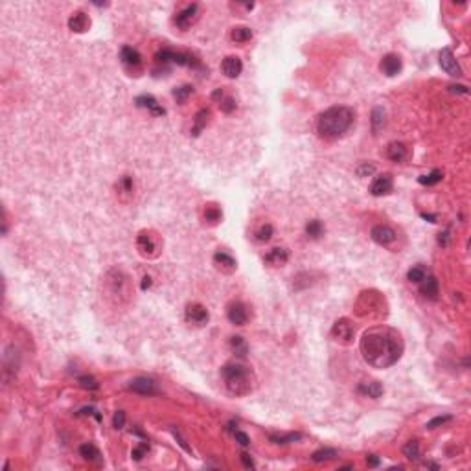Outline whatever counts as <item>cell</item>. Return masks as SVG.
Instances as JSON below:
<instances>
[{
  "label": "cell",
  "mask_w": 471,
  "mask_h": 471,
  "mask_svg": "<svg viewBox=\"0 0 471 471\" xmlns=\"http://www.w3.org/2000/svg\"><path fill=\"white\" fill-rule=\"evenodd\" d=\"M442 177H444V173H442L440 169H434V171H431L429 175H423V177H419L418 181H419V184H425V186H432V184H438V182L442 181Z\"/></svg>",
  "instance_id": "obj_33"
},
{
  "label": "cell",
  "mask_w": 471,
  "mask_h": 471,
  "mask_svg": "<svg viewBox=\"0 0 471 471\" xmlns=\"http://www.w3.org/2000/svg\"><path fill=\"white\" fill-rule=\"evenodd\" d=\"M295 440H300L298 432H289V434H282V436H271V442H274V444H289V442H295Z\"/></svg>",
  "instance_id": "obj_39"
},
{
  "label": "cell",
  "mask_w": 471,
  "mask_h": 471,
  "mask_svg": "<svg viewBox=\"0 0 471 471\" xmlns=\"http://www.w3.org/2000/svg\"><path fill=\"white\" fill-rule=\"evenodd\" d=\"M79 455L87 460V462H98L100 460V449H98L94 444H83L79 447Z\"/></svg>",
  "instance_id": "obj_26"
},
{
  "label": "cell",
  "mask_w": 471,
  "mask_h": 471,
  "mask_svg": "<svg viewBox=\"0 0 471 471\" xmlns=\"http://www.w3.org/2000/svg\"><path fill=\"white\" fill-rule=\"evenodd\" d=\"M197 20H199V6L197 4H190L175 15V24L181 30H188L190 26H194Z\"/></svg>",
  "instance_id": "obj_8"
},
{
  "label": "cell",
  "mask_w": 471,
  "mask_h": 471,
  "mask_svg": "<svg viewBox=\"0 0 471 471\" xmlns=\"http://www.w3.org/2000/svg\"><path fill=\"white\" fill-rule=\"evenodd\" d=\"M205 219H207L208 223H212V225L219 223V221H221V210L215 207V205H208V207L205 208Z\"/></svg>",
  "instance_id": "obj_34"
},
{
  "label": "cell",
  "mask_w": 471,
  "mask_h": 471,
  "mask_svg": "<svg viewBox=\"0 0 471 471\" xmlns=\"http://www.w3.org/2000/svg\"><path fill=\"white\" fill-rule=\"evenodd\" d=\"M148 451H149V444H140L131 451V457H133V460H142V458L148 455Z\"/></svg>",
  "instance_id": "obj_40"
},
{
  "label": "cell",
  "mask_w": 471,
  "mask_h": 471,
  "mask_svg": "<svg viewBox=\"0 0 471 471\" xmlns=\"http://www.w3.org/2000/svg\"><path fill=\"white\" fill-rule=\"evenodd\" d=\"M322 232H324V226L318 219H313L306 225V234H308V238L318 239L320 236H322Z\"/></svg>",
  "instance_id": "obj_31"
},
{
  "label": "cell",
  "mask_w": 471,
  "mask_h": 471,
  "mask_svg": "<svg viewBox=\"0 0 471 471\" xmlns=\"http://www.w3.org/2000/svg\"><path fill=\"white\" fill-rule=\"evenodd\" d=\"M370 238L374 239L377 245L388 247V245H392L394 241H396V238H398V236H396V232H394L390 226H387V225H375L374 228L370 230Z\"/></svg>",
  "instance_id": "obj_10"
},
{
  "label": "cell",
  "mask_w": 471,
  "mask_h": 471,
  "mask_svg": "<svg viewBox=\"0 0 471 471\" xmlns=\"http://www.w3.org/2000/svg\"><path fill=\"white\" fill-rule=\"evenodd\" d=\"M438 63L440 66H442V70H445L449 76H453V78H460V76H462V68L458 65V61L457 57H455L451 48H442V50H440Z\"/></svg>",
  "instance_id": "obj_7"
},
{
  "label": "cell",
  "mask_w": 471,
  "mask_h": 471,
  "mask_svg": "<svg viewBox=\"0 0 471 471\" xmlns=\"http://www.w3.org/2000/svg\"><path fill=\"white\" fill-rule=\"evenodd\" d=\"M241 462H243V466H245L247 470L254 468V460H252L251 455H247V453H241Z\"/></svg>",
  "instance_id": "obj_46"
},
{
  "label": "cell",
  "mask_w": 471,
  "mask_h": 471,
  "mask_svg": "<svg viewBox=\"0 0 471 471\" xmlns=\"http://www.w3.org/2000/svg\"><path fill=\"white\" fill-rule=\"evenodd\" d=\"M354 335H355V326L350 318H339V320L333 324V328H331V337H333L335 341L342 342V344H350V342L354 341Z\"/></svg>",
  "instance_id": "obj_6"
},
{
  "label": "cell",
  "mask_w": 471,
  "mask_h": 471,
  "mask_svg": "<svg viewBox=\"0 0 471 471\" xmlns=\"http://www.w3.org/2000/svg\"><path fill=\"white\" fill-rule=\"evenodd\" d=\"M363 359L374 368H390L401 359L405 344L398 329L374 326L366 329L359 342Z\"/></svg>",
  "instance_id": "obj_1"
},
{
  "label": "cell",
  "mask_w": 471,
  "mask_h": 471,
  "mask_svg": "<svg viewBox=\"0 0 471 471\" xmlns=\"http://www.w3.org/2000/svg\"><path fill=\"white\" fill-rule=\"evenodd\" d=\"M142 280H144V282H142V289L146 291V289L149 287V285H151V278H149V276H144Z\"/></svg>",
  "instance_id": "obj_49"
},
{
  "label": "cell",
  "mask_w": 471,
  "mask_h": 471,
  "mask_svg": "<svg viewBox=\"0 0 471 471\" xmlns=\"http://www.w3.org/2000/svg\"><path fill=\"white\" fill-rule=\"evenodd\" d=\"M208 118H210V110H208V109H201L199 112L195 114V122H194V127H192V135H194V136L201 135V131L207 127Z\"/></svg>",
  "instance_id": "obj_23"
},
{
  "label": "cell",
  "mask_w": 471,
  "mask_h": 471,
  "mask_svg": "<svg viewBox=\"0 0 471 471\" xmlns=\"http://www.w3.org/2000/svg\"><path fill=\"white\" fill-rule=\"evenodd\" d=\"M116 190L120 192V194H123V195H131V194H133V179H131L129 175H123L122 179L118 181Z\"/></svg>",
  "instance_id": "obj_35"
},
{
  "label": "cell",
  "mask_w": 471,
  "mask_h": 471,
  "mask_svg": "<svg viewBox=\"0 0 471 471\" xmlns=\"http://www.w3.org/2000/svg\"><path fill=\"white\" fill-rule=\"evenodd\" d=\"M272 234H274V228H272V225H269V223H265V225H262L254 232V236H256V239L258 241H269V239L272 238Z\"/></svg>",
  "instance_id": "obj_36"
},
{
  "label": "cell",
  "mask_w": 471,
  "mask_h": 471,
  "mask_svg": "<svg viewBox=\"0 0 471 471\" xmlns=\"http://www.w3.org/2000/svg\"><path fill=\"white\" fill-rule=\"evenodd\" d=\"M219 105H221V110H223V112H226V114H228V112H232V110L236 109V102H234V98H230V96H226V98L223 96V98H221Z\"/></svg>",
  "instance_id": "obj_41"
},
{
  "label": "cell",
  "mask_w": 471,
  "mask_h": 471,
  "mask_svg": "<svg viewBox=\"0 0 471 471\" xmlns=\"http://www.w3.org/2000/svg\"><path fill=\"white\" fill-rule=\"evenodd\" d=\"M355 122V112L350 107L335 105L316 118V133L324 140H337L346 135Z\"/></svg>",
  "instance_id": "obj_2"
},
{
  "label": "cell",
  "mask_w": 471,
  "mask_h": 471,
  "mask_svg": "<svg viewBox=\"0 0 471 471\" xmlns=\"http://www.w3.org/2000/svg\"><path fill=\"white\" fill-rule=\"evenodd\" d=\"M337 457V451L331 449V447H324V449H318L311 455V460L313 462H328V460H333Z\"/></svg>",
  "instance_id": "obj_30"
},
{
  "label": "cell",
  "mask_w": 471,
  "mask_h": 471,
  "mask_svg": "<svg viewBox=\"0 0 471 471\" xmlns=\"http://www.w3.org/2000/svg\"><path fill=\"white\" fill-rule=\"evenodd\" d=\"M192 94H194V87H192V85H182V87H179V89L173 91V98L179 104H184Z\"/></svg>",
  "instance_id": "obj_32"
},
{
  "label": "cell",
  "mask_w": 471,
  "mask_h": 471,
  "mask_svg": "<svg viewBox=\"0 0 471 471\" xmlns=\"http://www.w3.org/2000/svg\"><path fill=\"white\" fill-rule=\"evenodd\" d=\"M230 37H232V41H236V43H239V45H243V43H249V41L252 39V30L247 26H238L232 30Z\"/></svg>",
  "instance_id": "obj_28"
},
{
  "label": "cell",
  "mask_w": 471,
  "mask_h": 471,
  "mask_svg": "<svg viewBox=\"0 0 471 471\" xmlns=\"http://www.w3.org/2000/svg\"><path fill=\"white\" fill-rule=\"evenodd\" d=\"M136 249L144 258H155V256H158L160 245H158V241L153 234L148 232V230H142L136 238Z\"/></svg>",
  "instance_id": "obj_5"
},
{
  "label": "cell",
  "mask_w": 471,
  "mask_h": 471,
  "mask_svg": "<svg viewBox=\"0 0 471 471\" xmlns=\"http://www.w3.org/2000/svg\"><path fill=\"white\" fill-rule=\"evenodd\" d=\"M230 350H232L238 357H245L247 352H249V346H247V342L243 337L236 335V337H230Z\"/></svg>",
  "instance_id": "obj_29"
},
{
  "label": "cell",
  "mask_w": 471,
  "mask_h": 471,
  "mask_svg": "<svg viewBox=\"0 0 471 471\" xmlns=\"http://www.w3.org/2000/svg\"><path fill=\"white\" fill-rule=\"evenodd\" d=\"M438 241H440V245H447V232H444V234H440V238H438Z\"/></svg>",
  "instance_id": "obj_50"
},
{
  "label": "cell",
  "mask_w": 471,
  "mask_h": 471,
  "mask_svg": "<svg viewBox=\"0 0 471 471\" xmlns=\"http://www.w3.org/2000/svg\"><path fill=\"white\" fill-rule=\"evenodd\" d=\"M78 383L85 388V390H98V388H100V383H98L92 375H81V377L78 379Z\"/></svg>",
  "instance_id": "obj_38"
},
{
  "label": "cell",
  "mask_w": 471,
  "mask_h": 471,
  "mask_svg": "<svg viewBox=\"0 0 471 471\" xmlns=\"http://www.w3.org/2000/svg\"><path fill=\"white\" fill-rule=\"evenodd\" d=\"M447 421H451V416L447 414V416H438V418L431 419L429 423H427V429H434V427H440L444 425V423H447Z\"/></svg>",
  "instance_id": "obj_43"
},
{
  "label": "cell",
  "mask_w": 471,
  "mask_h": 471,
  "mask_svg": "<svg viewBox=\"0 0 471 471\" xmlns=\"http://www.w3.org/2000/svg\"><path fill=\"white\" fill-rule=\"evenodd\" d=\"M366 464H368V468H375V466H379V458L375 457V455H368Z\"/></svg>",
  "instance_id": "obj_47"
},
{
  "label": "cell",
  "mask_w": 471,
  "mask_h": 471,
  "mask_svg": "<svg viewBox=\"0 0 471 471\" xmlns=\"http://www.w3.org/2000/svg\"><path fill=\"white\" fill-rule=\"evenodd\" d=\"M120 59L125 66H133V68L140 66V63H142V55L138 53V50L131 48V46H123L122 52H120Z\"/></svg>",
  "instance_id": "obj_21"
},
{
  "label": "cell",
  "mask_w": 471,
  "mask_h": 471,
  "mask_svg": "<svg viewBox=\"0 0 471 471\" xmlns=\"http://www.w3.org/2000/svg\"><path fill=\"white\" fill-rule=\"evenodd\" d=\"M127 388L131 392L140 394V396H153V394L158 392L157 383L153 379H149V377H135V379L129 381Z\"/></svg>",
  "instance_id": "obj_9"
},
{
  "label": "cell",
  "mask_w": 471,
  "mask_h": 471,
  "mask_svg": "<svg viewBox=\"0 0 471 471\" xmlns=\"http://www.w3.org/2000/svg\"><path fill=\"white\" fill-rule=\"evenodd\" d=\"M221 377L225 381L226 390L234 396H247L254 387V375L247 366L238 363H228L221 368Z\"/></svg>",
  "instance_id": "obj_3"
},
{
  "label": "cell",
  "mask_w": 471,
  "mask_h": 471,
  "mask_svg": "<svg viewBox=\"0 0 471 471\" xmlns=\"http://www.w3.org/2000/svg\"><path fill=\"white\" fill-rule=\"evenodd\" d=\"M419 293L423 295V297L427 298H436V295H438V280L434 276H425L421 282H419Z\"/></svg>",
  "instance_id": "obj_22"
},
{
  "label": "cell",
  "mask_w": 471,
  "mask_h": 471,
  "mask_svg": "<svg viewBox=\"0 0 471 471\" xmlns=\"http://www.w3.org/2000/svg\"><path fill=\"white\" fill-rule=\"evenodd\" d=\"M394 181H392V175L390 173H381L377 175L372 184H370V194L375 195V197H381V195H387L392 192Z\"/></svg>",
  "instance_id": "obj_11"
},
{
  "label": "cell",
  "mask_w": 471,
  "mask_h": 471,
  "mask_svg": "<svg viewBox=\"0 0 471 471\" xmlns=\"http://www.w3.org/2000/svg\"><path fill=\"white\" fill-rule=\"evenodd\" d=\"M401 57L400 55H396V53H387L385 57L381 59L379 63V68L381 72L385 74V76H388V78H394V76H398L401 72Z\"/></svg>",
  "instance_id": "obj_12"
},
{
  "label": "cell",
  "mask_w": 471,
  "mask_h": 471,
  "mask_svg": "<svg viewBox=\"0 0 471 471\" xmlns=\"http://www.w3.org/2000/svg\"><path fill=\"white\" fill-rule=\"evenodd\" d=\"M425 468H432V470H438V466L432 464V462H425Z\"/></svg>",
  "instance_id": "obj_51"
},
{
  "label": "cell",
  "mask_w": 471,
  "mask_h": 471,
  "mask_svg": "<svg viewBox=\"0 0 471 471\" xmlns=\"http://www.w3.org/2000/svg\"><path fill=\"white\" fill-rule=\"evenodd\" d=\"M449 89H451L453 92H462V94H468V87H464V85H458V87H455V85H453V87H449Z\"/></svg>",
  "instance_id": "obj_48"
},
{
  "label": "cell",
  "mask_w": 471,
  "mask_h": 471,
  "mask_svg": "<svg viewBox=\"0 0 471 471\" xmlns=\"http://www.w3.org/2000/svg\"><path fill=\"white\" fill-rule=\"evenodd\" d=\"M208 310L203 306V304H190L186 308V320L192 324H197V326H203V324L208 322Z\"/></svg>",
  "instance_id": "obj_13"
},
{
  "label": "cell",
  "mask_w": 471,
  "mask_h": 471,
  "mask_svg": "<svg viewBox=\"0 0 471 471\" xmlns=\"http://www.w3.org/2000/svg\"><path fill=\"white\" fill-rule=\"evenodd\" d=\"M265 263L271 265V267H282V265L287 263L289 260V251L284 249V247H274L271 251L265 254Z\"/></svg>",
  "instance_id": "obj_14"
},
{
  "label": "cell",
  "mask_w": 471,
  "mask_h": 471,
  "mask_svg": "<svg viewBox=\"0 0 471 471\" xmlns=\"http://www.w3.org/2000/svg\"><path fill=\"white\" fill-rule=\"evenodd\" d=\"M221 70H223V74H225L226 78H238L239 74H241V70H243V63H241V59L236 57V55H228V57L223 59Z\"/></svg>",
  "instance_id": "obj_16"
},
{
  "label": "cell",
  "mask_w": 471,
  "mask_h": 471,
  "mask_svg": "<svg viewBox=\"0 0 471 471\" xmlns=\"http://www.w3.org/2000/svg\"><path fill=\"white\" fill-rule=\"evenodd\" d=\"M136 105H138V107H142V109H148L149 112L153 114V116H162V114H166L164 107H160L155 98L149 96V94H144V96L136 98Z\"/></svg>",
  "instance_id": "obj_17"
},
{
  "label": "cell",
  "mask_w": 471,
  "mask_h": 471,
  "mask_svg": "<svg viewBox=\"0 0 471 471\" xmlns=\"http://www.w3.org/2000/svg\"><path fill=\"white\" fill-rule=\"evenodd\" d=\"M403 455H405L407 460H411V462H418V460H419V455H421L418 442H416V440H411V442H407V444L403 445Z\"/></svg>",
  "instance_id": "obj_27"
},
{
  "label": "cell",
  "mask_w": 471,
  "mask_h": 471,
  "mask_svg": "<svg viewBox=\"0 0 471 471\" xmlns=\"http://www.w3.org/2000/svg\"><path fill=\"white\" fill-rule=\"evenodd\" d=\"M234 438H236V442H238L239 445H243V447H247V445L251 444L249 436H247L245 432H241V431H234Z\"/></svg>",
  "instance_id": "obj_44"
},
{
  "label": "cell",
  "mask_w": 471,
  "mask_h": 471,
  "mask_svg": "<svg viewBox=\"0 0 471 471\" xmlns=\"http://www.w3.org/2000/svg\"><path fill=\"white\" fill-rule=\"evenodd\" d=\"M357 315L363 318H381L387 313V304L381 293L377 291H363L357 304H355Z\"/></svg>",
  "instance_id": "obj_4"
},
{
  "label": "cell",
  "mask_w": 471,
  "mask_h": 471,
  "mask_svg": "<svg viewBox=\"0 0 471 471\" xmlns=\"http://www.w3.org/2000/svg\"><path fill=\"white\" fill-rule=\"evenodd\" d=\"M89 26H91V19H89V15L83 13V11H76V13H72V17L68 19V28L76 33L87 32Z\"/></svg>",
  "instance_id": "obj_18"
},
{
  "label": "cell",
  "mask_w": 471,
  "mask_h": 471,
  "mask_svg": "<svg viewBox=\"0 0 471 471\" xmlns=\"http://www.w3.org/2000/svg\"><path fill=\"white\" fill-rule=\"evenodd\" d=\"M374 171H375V168L372 166V164H361L359 169H357V175H359V177H366V175H372Z\"/></svg>",
  "instance_id": "obj_45"
},
{
  "label": "cell",
  "mask_w": 471,
  "mask_h": 471,
  "mask_svg": "<svg viewBox=\"0 0 471 471\" xmlns=\"http://www.w3.org/2000/svg\"><path fill=\"white\" fill-rule=\"evenodd\" d=\"M387 157L392 162H403L409 157V149L403 142H390L387 148Z\"/></svg>",
  "instance_id": "obj_20"
},
{
  "label": "cell",
  "mask_w": 471,
  "mask_h": 471,
  "mask_svg": "<svg viewBox=\"0 0 471 471\" xmlns=\"http://www.w3.org/2000/svg\"><path fill=\"white\" fill-rule=\"evenodd\" d=\"M213 262L219 265V267L226 269V271H234V269H236V260H234L230 254H226V252H223V251H217L215 254H213Z\"/></svg>",
  "instance_id": "obj_24"
},
{
  "label": "cell",
  "mask_w": 471,
  "mask_h": 471,
  "mask_svg": "<svg viewBox=\"0 0 471 471\" xmlns=\"http://www.w3.org/2000/svg\"><path fill=\"white\" fill-rule=\"evenodd\" d=\"M370 123H372V133L377 135L383 127H385V110L381 107H375L372 110V118H370Z\"/></svg>",
  "instance_id": "obj_25"
},
{
  "label": "cell",
  "mask_w": 471,
  "mask_h": 471,
  "mask_svg": "<svg viewBox=\"0 0 471 471\" xmlns=\"http://www.w3.org/2000/svg\"><path fill=\"white\" fill-rule=\"evenodd\" d=\"M357 392L361 394V396H365V398L377 400V398L383 396V385H381L379 381H365V383L359 385Z\"/></svg>",
  "instance_id": "obj_19"
},
{
  "label": "cell",
  "mask_w": 471,
  "mask_h": 471,
  "mask_svg": "<svg viewBox=\"0 0 471 471\" xmlns=\"http://www.w3.org/2000/svg\"><path fill=\"white\" fill-rule=\"evenodd\" d=\"M226 316H228V320L232 324H236V326H243V324L247 322V308L245 304L241 302H232L230 306H228V310H226Z\"/></svg>",
  "instance_id": "obj_15"
},
{
  "label": "cell",
  "mask_w": 471,
  "mask_h": 471,
  "mask_svg": "<svg viewBox=\"0 0 471 471\" xmlns=\"http://www.w3.org/2000/svg\"><path fill=\"white\" fill-rule=\"evenodd\" d=\"M425 276H427V272L423 267H413L411 271L407 272V278H409L411 282H414V284H419Z\"/></svg>",
  "instance_id": "obj_37"
},
{
  "label": "cell",
  "mask_w": 471,
  "mask_h": 471,
  "mask_svg": "<svg viewBox=\"0 0 471 471\" xmlns=\"http://www.w3.org/2000/svg\"><path fill=\"white\" fill-rule=\"evenodd\" d=\"M123 425H125V413H123V411H118V413L114 414V418H112V427H114L116 431H120V429H123Z\"/></svg>",
  "instance_id": "obj_42"
}]
</instances>
